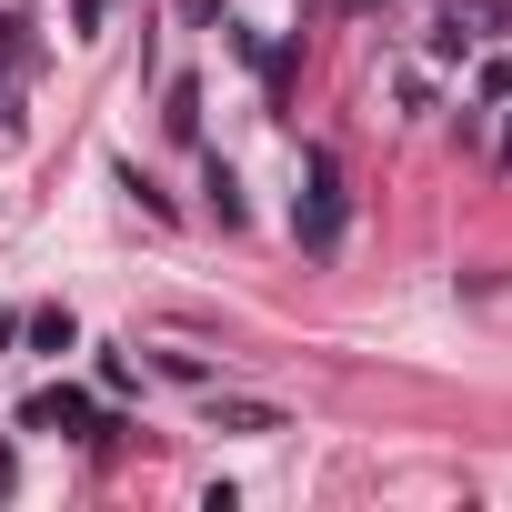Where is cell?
<instances>
[{
	"label": "cell",
	"mask_w": 512,
	"mask_h": 512,
	"mask_svg": "<svg viewBox=\"0 0 512 512\" xmlns=\"http://www.w3.org/2000/svg\"><path fill=\"white\" fill-rule=\"evenodd\" d=\"M512 21V0H442V51H462L472 31H502Z\"/></svg>",
	"instance_id": "3"
},
{
	"label": "cell",
	"mask_w": 512,
	"mask_h": 512,
	"mask_svg": "<svg viewBox=\"0 0 512 512\" xmlns=\"http://www.w3.org/2000/svg\"><path fill=\"white\" fill-rule=\"evenodd\" d=\"M31 342H41V352H71V342H81V322L51 302V312H31Z\"/></svg>",
	"instance_id": "5"
},
{
	"label": "cell",
	"mask_w": 512,
	"mask_h": 512,
	"mask_svg": "<svg viewBox=\"0 0 512 512\" xmlns=\"http://www.w3.org/2000/svg\"><path fill=\"white\" fill-rule=\"evenodd\" d=\"M211 432H282V402H251V392H211Z\"/></svg>",
	"instance_id": "4"
},
{
	"label": "cell",
	"mask_w": 512,
	"mask_h": 512,
	"mask_svg": "<svg viewBox=\"0 0 512 512\" xmlns=\"http://www.w3.org/2000/svg\"><path fill=\"white\" fill-rule=\"evenodd\" d=\"M31 432H81V442H111V422L81 402V392H31V412H21Z\"/></svg>",
	"instance_id": "2"
},
{
	"label": "cell",
	"mask_w": 512,
	"mask_h": 512,
	"mask_svg": "<svg viewBox=\"0 0 512 512\" xmlns=\"http://www.w3.org/2000/svg\"><path fill=\"white\" fill-rule=\"evenodd\" d=\"M171 131H181V141L201 131V91H191V81H171Z\"/></svg>",
	"instance_id": "6"
},
{
	"label": "cell",
	"mask_w": 512,
	"mask_h": 512,
	"mask_svg": "<svg viewBox=\"0 0 512 512\" xmlns=\"http://www.w3.org/2000/svg\"><path fill=\"white\" fill-rule=\"evenodd\" d=\"M502 161H512V131H502Z\"/></svg>",
	"instance_id": "8"
},
{
	"label": "cell",
	"mask_w": 512,
	"mask_h": 512,
	"mask_svg": "<svg viewBox=\"0 0 512 512\" xmlns=\"http://www.w3.org/2000/svg\"><path fill=\"white\" fill-rule=\"evenodd\" d=\"M71 31H81V41H101V31H111V0H71Z\"/></svg>",
	"instance_id": "7"
},
{
	"label": "cell",
	"mask_w": 512,
	"mask_h": 512,
	"mask_svg": "<svg viewBox=\"0 0 512 512\" xmlns=\"http://www.w3.org/2000/svg\"><path fill=\"white\" fill-rule=\"evenodd\" d=\"M362 11H372V0H362Z\"/></svg>",
	"instance_id": "9"
},
{
	"label": "cell",
	"mask_w": 512,
	"mask_h": 512,
	"mask_svg": "<svg viewBox=\"0 0 512 512\" xmlns=\"http://www.w3.org/2000/svg\"><path fill=\"white\" fill-rule=\"evenodd\" d=\"M342 221H352L342 161H332V151H302V201H292V231H302V251H332V241H342Z\"/></svg>",
	"instance_id": "1"
}]
</instances>
